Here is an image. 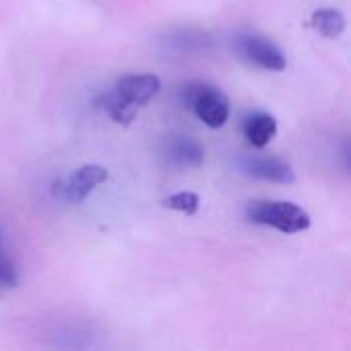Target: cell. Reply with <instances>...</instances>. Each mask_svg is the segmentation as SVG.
Returning a JSON list of instances; mask_svg holds the SVG:
<instances>
[{
	"instance_id": "cell-1",
	"label": "cell",
	"mask_w": 351,
	"mask_h": 351,
	"mask_svg": "<svg viewBox=\"0 0 351 351\" xmlns=\"http://www.w3.org/2000/svg\"><path fill=\"white\" fill-rule=\"evenodd\" d=\"M245 216L253 224L269 226L284 234H296L311 228L308 212L292 202H282V199L251 202L245 210Z\"/></svg>"
},
{
	"instance_id": "cell-2",
	"label": "cell",
	"mask_w": 351,
	"mask_h": 351,
	"mask_svg": "<svg viewBox=\"0 0 351 351\" xmlns=\"http://www.w3.org/2000/svg\"><path fill=\"white\" fill-rule=\"evenodd\" d=\"M181 99H183V105L191 109L199 117V121H204L212 130H218L228 121V115H230L228 97L220 88L208 82L185 84L181 90Z\"/></svg>"
},
{
	"instance_id": "cell-3",
	"label": "cell",
	"mask_w": 351,
	"mask_h": 351,
	"mask_svg": "<svg viewBox=\"0 0 351 351\" xmlns=\"http://www.w3.org/2000/svg\"><path fill=\"white\" fill-rule=\"evenodd\" d=\"M107 179H109V173H107L105 167H101V165H84V167L76 169L72 175H68L66 179L53 181L51 183V193L56 197H60V199L78 204L95 187H99Z\"/></svg>"
},
{
	"instance_id": "cell-4",
	"label": "cell",
	"mask_w": 351,
	"mask_h": 351,
	"mask_svg": "<svg viewBox=\"0 0 351 351\" xmlns=\"http://www.w3.org/2000/svg\"><path fill=\"white\" fill-rule=\"evenodd\" d=\"M237 47H239L241 56L257 68L282 72L288 66L286 53L271 39H267L263 35H255V33L243 35V37H239Z\"/></svg>"
},
{
	"instance_id": "cell-5",
	"label": "cell",
	"mask_w": 351,
	"mask_h": 351,
	"mask_svg": "<svg viewBox=\"0 0 351 351\" xmlns=\"http://www.w3.org/2000/svg\"><path fill=\"white\" fill-rule=\"evenodd\" d=\"M113 90L128 103L142 107L158 95L160 78L154 74H125L115 82Z\"/></svg>"
},
{
	"instance_id": "cell-6",
	"label": "cell",
	"mask_w": 351,
	"mask_h": 351,
	"mask_svg": "<svg viewBox=\"0 0 351 351\" xmlns=\"http://www.w3.org/2000/svg\"><path fill=\"white\" fill-rule=\"evenodd\" d=\"M243 171L255 179H263V181H271V183H282V185H290L296 181V173L294 169L282 160V158H274V156H249L241 162Z\"/></svg>"
},
{
	"instance_id": "cell-7",
	"label": "cell",
	"mask_w": 351,
	"mask_h": 351,
	"mask_svg": "<svg viewBox=\"0 0 351 351\" xmlns=\"http://www.w3.org/2000/svg\"><path fill=\"white\" fill-rule=\"evenodd\" d=\"M162 154L175 167H199L204 162V148L189 136H169L162 144Z\"/></svg>"
},
{
	"instance_id": "cell-8",
	"label": "cell",
	"mask_w": 351,
	"mask_h": 351,
	"mask_svg": "<svg viewBox=\"0 0 351 351\" xmlns=\"http://www.w3.org/2000/svg\"><path fill=\"white\" fill-rule=\"evenodd\" d=\"M243 132L245 138L251 146L255 148H265L278 134V121L274 115L263 113V111H255L249 113L243 121Z\"/></svg>"
},
{
	"instance_id": "cell-9",
	"label": "cell",
	"mask_w": 351,
	"mask_h": 351,
	"mask_svg": "<svg viewBox=\"0 0 351 351\" xmlns=\"http://www.w3.org/2000/svg\"><path fill=\"white\" fill-rule=\"evenodd\" d=\"M97 105H99L115 123H123V125H130V123L134 121L136 113H138V107L132 105V103H128L125 99H121L113 88H111L109 93L101 95V97L97 99Z\"/></svg>"
},
{
	"instance_id": "cell-10",
	"label": "cell",
	"mask_w": 351,
	"mask_h": 351,
	"mask_svg": "<svg viewBox=\"0 0 351 351\" xmlns=\"http://www.w3.org/2000/svg\"><path fill=\"white\" fill-rule=\"evenodd\" d=\"M311 25L325 37L329 39H337L343 31H346V16L341 10L337 8H321L317 12H313L311 16Z\"/></svg>"
},
{
	"instance_id": "cell-11",
	"label": "cell",
	"mask_w": 351,
	"mask_h": 351,
	"mask_svg": "<svg viewBox=\"0 0 351 351\" xmlns=\"http://www.w3.org/2000/svg\"><path fill=\"white\" fill-rule=\"evenodd\" d=\"M162 206L169 210H177V212H183L187 216H193L199 210V195L193 191H181V193H175L171 197H165Z\"/></svg>"
},
{
	"instance_id": "cell-12",
	"label": "cell",
	"mask_w": 351,
	"mask_h": 351,
	"mask_svg": "<svg viewBox=\"0 0 351 351\" xmlns=\"http://www.w3.org/2000/svg\"><path fill=\"white\" fill-rule=\"evenodd\" d=\"M19 284V274L12 261L0 253V288H14Z\"/></svg>"
}]
</instances>
